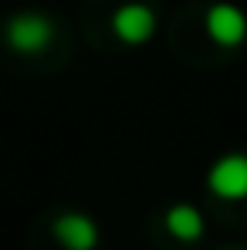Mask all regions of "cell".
Here are the masks:
<instances>
[{
  "mask_svg": "<svg viewBox=\"0 0 247 250\" xmlns=\"http://www.w3.org/2000/svg\"><path fill=\"white\" fill-rule=\"evenodd\" d=\"M112 31L122 44H142L156 31V14L146 3H125L112 14Z\"/></svg>",
  "mask_w": 247,
  "mask_h": 250,
  "instance_id": "3957f363",
  "label": "cell"
},
{
  "mask_svg": "<svg viewBox=\"0 0 247 250\" xmlns=\"http://www.w3.org/2000/svg\"><path fill=\"white\" fill-rule=\"evenodd\" d=\"M54 38V24L44 17V14H34V10H24V14H14L3 27V41L10 44L14 51L21 54H34V51H44Z\"/></svg>",
  "mask_w": 247,
  "mask_h": 250,
  "instance_id": "6da1fadb",
  "label": "cell"
},
{
  "mask_svg": "<svg viewBox=\"0 0 247 250\" xmlns=\"http://www.w3.org/2000/svg\"><path fill=\"white\" fill-rule=\"evenodd\" d=\"M166 230H169L176 240H197V237L203 233V216H200L197 207L180 203V207H173L166 213Z\"/></svg>",
  "mask_w": 247,
  "mask_h": 250,
  "instance_id": "8992f818",
  "label": "cell"
},
{
  "mask_svg": "<svg viewBox=\"0 0 247 250\" xmlns=\"http://www.w3.org/2000/svg\"><path fill=\"white\" fill-rule=\"evenodd\" d=\"M206 183L220 200H244L247 196V156L230 152V156L217 159L210 176H206Z\"/></svg>",
  "mask_w": 247,
  "mask_h": 250,
  "instance_id": "7a4b0ae2",
  "label": "cell"
},
{
  "mask_svg": "<svg viewBox=\"0 0 247 250\" xmlns=\"http://www.w3.org/2000/svg\"><path fill=\"white\" fill-rule=\"evenodd\" d=\"M54 237L65 250H91L98 244V227L85 213H61L54 220Z\"/></svg>",
  "mask_w": 247,
  "mask_h": 250,
  "instance_id": "5b68a950",
  "label": "cell"
},
{
  "mask_svg": "<svg viewBox=\"0 0 247 250\" xmlns=\"http://www.w3.org/2000/svg\"><path fill=\"white\" fill-rule=\"evenodd\" d=\"M206 34L224 47H234L247 38V17L234 3H213L206 10Z\"/></svg>",
  "mask_w": 247,
  "mask_h": 250,
  "instance_id": "277c9868",
  "label": "cell"
}]
</instances>
